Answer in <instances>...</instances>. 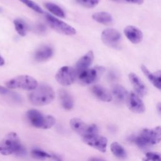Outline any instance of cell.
I'll list each match as a JSON object with an SVG mask.
<instances>
[{"instance_id":"24","label":"cell","mask_w":161,"mask_h":161,"mask_svg":"<svg viewBox=\"0 0 161 161\" xmlns=\"http://www.w3.org/2000/svg\"><path fill=\"white\" fill-rule=\"evenodd\" d=\"M111 150L113 155L119 158H125L126 153L123 147L118 142H113L111 145Z\"/></svg>"},{"instance_id":"27","label":"cell","mask_w":161,"mask_h":161,"mask_svg":"<svg viewBox=\"0 0 161 161\" xmlns=\"http://www.w3.org/2000/svg\"><path fill=\"white\" fill-rule=\"evenodd\" d=\"M31 154L33 158L37 159H45L48 158H51L52 155L48 154L47 152H45L41 150H33L31 152Z\"/></svg>"},{"instance_id":"7","label":"cell","mask_w":161,"mask_h":161,"mask_svg":"<svg viewBox=\"0 0 161 161\" xmlns=\"http://www.w3.org/2000/svg\"><path fill=\"white\" fill-rule=\"evenodd\" d=\"M45 18L49 26L60 33L69 36L74 35L76 33V30L74 27L55 18L50 14H45Z\"/></svg>"},{"instance_id":"30","label":"cell","mask_w":161,"mask_h":161,"mask_svg":"<svg viewBox=\"0 0 161 161\" xmlns=\"http://www.w3.org/2000/svg\"><path fill=\"white\" fill-rule=\"evenodd\" d=\"M124 1L133 3V4H141L143 3L144 0H123Z\"/></svg>"},{"instance_id":"34","label":"cell","mask_w":161,"mask_h":161,"mask_svg":"<svg viewBox=\"0 0 161 161\" xmlns=\"http://www.w3.org/2000/svg\"><path fill=\"white\" fill-rule=\"evenodd\" d=\"M113 1H116V2H121V1H123V0H111Z\"/></svg>"},{"instance_id":"9","label":"cell","mask_w":161,"mask_h":161,"mask_svg":"<svg viewBox=\"0 0 161 161\" xmlns=\"http://www.w3.org/2000/svg\"><path fill=\"white\" fill-rule=\"evenodd\" d=\"M77 76V74L74 68L70 66H63L57 72L55 79L59 84L68 86L75 82Z\"/></svg>"},{"instance_id":"23","label":"cell","mask_w":161,"mask_h":161,"mask_svg":"<svg viewBox=\"0 0 161 161\" xmlns=\"http://www.w3.org/2000/svg\"><path fill=\"white\" fill-rule=\"evenodd\" d=\"M14 28L16 32L21 36H25L28 31V26L26 22L20 18H16L13 21Z\"/></svg>"},{"instance_id":"8","label":"cell","mask_w":161,"mask_h":161,"mask_svg":"<svg viewBox=\"0 0 161 161\" xmlns=\"http://www.w3.org/2000/svg\"><path fill=\"white\" fill-rule=\"evenodd\" d=\"M70 125L72 129L82 138L89 135L98 133V128L96 125H88L79 118L71 119Z\"/></svg>"},{"instance_id":"3","label":"cell","mask_w":161,"mask_h":161,"mask_svg":"<svg viewBox=\"0 0 161 161\" xmlns=\"http://www.w3.org/2000/svg\"><path fill=\"white\" fill-rule=\"evenodd\" d=\"M161 140L160 127L145 128L133 138V142L140 147H146L158 143Z\"/></svg>"},{"instance_id":"33","label":"cell","mask_w":161,"mask_h":161,"mask_svg":"<svg viewBox=\"0 0 161 161\" xmlns=\"http://www.w3.org/2000/svg\"><path fill=\"white\" fill-rule=\"evenodd\" d=\"M160 108H161L160 103H158L157 104V109H158V111L159 114H160Z\"/></svg>"},{"instance_id":"26","label":"cell","mask_w":161,"mask_h":161,"mask_svg":"<svg viewBox=\"0 0 161 161\" xmlns=\"http://www.w3.org/2000/svg\"><path fill=\"white\" fill-rule=\"evenodd\" d=\"M75 1L85 8H92L99 4L100 0H75Z\"/></svg>"},{"instance_id":"31","label":"cell","mask_w":161,"mask_h":161,"mask_svg":"<svg viewBox=\"0 0 161 161\" xmlns=\"http://www.w3.org/2000/svg\"><path fill=\"white\" fill-rule=\"evenodd\" d=\"M88 161H105V160L98 157H91L89 159Z\"/></svg>"},{"instance_id":"16","label":"cell","mask_w":161,"mask_h":161,"mask_svg":"<svg viewBox=\"0 0 161 161\" xmlns=\"http://www.w3.org/2000/svg\"><path fill=\"white\" fill-rule=\"evenodd\" d=\"M53 55V49L50 45H43L38 48L34 53L35 61L41 62L50 59Z\"/></svg>"},{"instance_id":"32","label":"cell","mask_w":161,"mask_h":161,"mask_svg":"<svg viewBox=\"0 0 161 161\" xmlns=\"http://www.w3.org/2000/svg\"><path fill=\"white\" fill-rule=\"evenodd\" d=\"M5 64V61L4 59L0 55V66H3Z\"/></svg>"},{"instance_id":"10","label":"cell","mask_w":161,"mask_h":161,"mask_svg":"<svg viewBox=\"0 0 161 161\" xmlns=\"http://www.w3.org/2000/svg\"><path fill=\"white\" fill-rule=\"evenodd\" d=\"M101 39L106 46L110 48H116L119 45L121 35L116 29L106 28L102 31Z\"/></svg>"},{"instance_id":"6","label":"cell","mask_w":161,"mask_h":161,"mask_svg":"<svg viewBox=\"0 0 161 161\" xmlns=\"http://www.w3.org/2000/svg\"><path fill=\"white\" fill-rule=\"evenodd\" d=\"M105 71L103 66H96L89 68L77 75L79 82L84 86H87L96 82Z\"/></svg>"},{"instance_id":"14","label":"cell","mask_w":161,"mask_h":161,"mask_svg":"<svg viewBox=\"0 0 161 161\" xmlns=\"http://www.w3.org/2000/svg\"><path fill=\"white\" fill-rule=\"evenodd\" d=\"M128 79L135 91V93L140 97H143L147 92V89L144 82L133 72H130L128 74Z\"/></svg>"},{"instance_id":"20","label":"cell","mask_w":161,"mask_h":161,"mask_svg":"<svg viewBox=\"0 0 161 161\" xmlns=\"http://www.w3.org/2000/svg\"><path fill=\"white\" fill-rule=\"evenodd\" d=\"M111 92V95H113L115 99L119 103L126 101L129 93L123 86L119 84L113 85L112 87Z\"/></svg>"},{"instance_id":"19","label":"cell","mask_w":161,"mask_h":161,"mask_svg":"<svg viewBox=\"0 0 161 161\" xmlns=\"http://www.w3.org/2000/svg\"><path fill=\"white\" fill-rule=\"evenodd\" d=\"M58 96L62 107L67 110H70L74 106V99L71 94L65 89L58 91Z\"/></svg>"},{"instance_id":"29","label":"cell","mask_w":161,"mask_h":161,"mask_svg":"<svg viewBox=\"0 0 161 161\" xmlns=\"http://www.w3.org/2000/svg\"><path fill=\"white\" fill-rule=\"evenodd\" d=\"M9 93H10V91H9V89L8 88L0 86V94L1 95H7Z\"/></svg>"},{"instance_id":"12","label":"cell","mask_w":161,"mask_h":161,"mask_svg":"<svg viewBox=\"0 0 161 161\" xmlns=\"http://www.w3.org/2000/svg\"><path fill=\"white\" fill-rule=\"evenodd\" d=\"M128 108L130 111L135 113H143L145 110L144 103L135 92H131L128 93L126 100Z\"/></svg>"},{"instance_id":"11","label":"cell","mask_w":161,"mask_h":161,"mask_svg":"<svg viewBox=\"0 0 161 161\" xmlns=\"http://www.w3.org/2000/svg\"><path fill=\"white\" fill-rule=\"evenodd\" d=\"M82 138L86 144L98 150L99 151L102 152H105L106 151L108 140L106 138L100 136L98 133L89 135L82 137Z\"/></svg>"},{"instance_id":"28","label":"cell","mask_w":161,"mask_h":161,"mask_svg":"<svg viewBox=\"0 0 161 161\" xmlns=\"http://www.w3.org/2000/svg\"><path fill=\"white\" fill-rule=\"evenodd\" d=\"M146 161H161L160 155L155 152H147L146 153Z\"/></svg>"},{"instance_id":"17","label":"cell","mask_w":161,"mask_h":161,"mask_svg":"<svg viewBox=\"0 0 161 161\" xmlns=\"http://www.w3.org/2000/svg\"><path fill=\"white\" fill-rule=\"evenodd\" d=\"M91 91L93 95L100 101L109 102L112 100V95L111 92L101 85H94L91 87Z\"/></svg>"},{"instance_id":"18","label":"cell","mask_w":161,"mask_h":161,"mask_svg":"<svg viewBox=\"0 0 161 161\" xmlns=\"http://www.w3.org/2000/svg\"><path fill=\"white\" fill-rule=\"evenodd\" d=\"M140 69L143 74L147 77L148 80L153 85V86L160 90L161 89L160 71L158 70L155 72H152L144 65H142Z\"/></svg>"},{"instance_id":"25","label":"cell","mask_w":161,"mask_h":161,"mask_svg":"<svg viewBox=\"0 0 161 161\" xmlns=\"http://www.w3.org/2000/svg\"><path fill=\"white\" fill-rule=\"evenodd\" d=\"M19 1L22 3L25 4L26 6H28V8H30V9H31L32 10H33L34 11L38 13L42 14L44 13L42 8L38 4H36L35 2L33 1L32 0H19Z\"/></svg>"},{"instance_id":"1","label":"cell","mask_w":161,"mask_h":161,"mask_svg":"<svg viewBox=\"0 0 161 161\" xmlns=\"http://www.w3.org/2000/svg\"><path fill=\"white\" fill-rule=\"evenodd\" d=\"M0 153L3 155L14 153L21 156L26 154V150L21 145L18 135L14 132H9L0 142Z\"/></svg>"},{"instance_id":"35","label":"cell","mask_w":161,"mask_h":161,"mask_svg":"<svg viewBox=\"0 0 161 161\" xmlns=\"http://www.w3.org/2000/svg\"><path fill=\"white\" fill-rule=\"evenodd\" d=\"M0 11H1V9H0Z\"/></svg>"},{"instance_id":"5","label":"cell","mask_w":161,"mask_h":161,"mask_svg":"<svg viewBox=\"0 0 161 161\" xmlns=\"http://www.w3.org/2000/svg\"><path fill=\"white\" fill-rule=\"evenodd\" d=\"M6 86L9 89H21L26 91H33L38 86L37 80L28 75H21L11 79L6 82Z\"/></svg>"},{"instance_id":"22","label":"cell","mask_w":161,"mask_h":161,"mask_svg":"<svg viewBox=\"0 0 161 161\" xmlns=\"http://www.w3.org/2000/svg\"><path fill=\"white\" fill-rule=\"evenodd\" d=\"M44 6L46 8V9L48 11L52 13L53 15L62 18L65 17L64 11L57 4L51 2H47L45 3Z\"/></svg>"},{"instance_id":"21","label":"cell","mask_w":161,"mask_h":161,"mask_svg":"<svg viewBox=\"0 0 161 161\" xmlns=\"http://www.w3.org/2000/svg\"><path fill=\"white\" fill-rule=\"evenodd\" d=\"M92 18L96 22L104 25H109L113 21L111 14L105 11L96 12L94 13L92 15Z\"/></svg>"},{"instance_id":"15","label":"cell","mask_w":161,"mask_h":161,"mask_svg":"<svg viewBox=\"0 0 161 161\" xmlns=\"http://www.w3.org/2000/svg\"><path fill=\"white\" fill-rule=\"evenodd\" d=\"M124 33L128 40L134 44L139 43L142 41L143 33L136 26L129 25L125 28Z\"/></svg>"},{"instance_id":"13","label":"cell","mask_w":161,"mask_h":161,"mask_svg":"<svg viewBox=\"0 0 161 161\" xmlns=\"http://www.w3.org/2000/svg\"><path fill=\"white\" fill-rule=\"evenodd\" d=\"M94 52L89 50L78 60L75 67L77 75L89 68L94 60Z\"/></svg>"},{"instance_id":"4","label":"cell","mask_w":161,"mask_h":161,"mask_svg":"<svg viewBox=\"0 0 161 161\" xmlns=\"http://www.w3.org/2000/svg\"><path fill=\"white\" fill-rule=\"evenodd\" d=\"M26 117L30 123L35 128L48 129L56 122L55 119L50 115H45L36 109H30L26 113Z\"/></svg>"},{"instance_id":"2","label":"cell","mask_w":161,"mask_h":161,"mask_svg":"<svg viewBox=\"0 0 161 161\" xmlns=\"http://www.w3.org/2000/svg\"><path fill=\"white\" fill-rule=\"evenodd\" d=\"M30 101L35 106H44L50 104L55 97L53 89L47 84L38 86L29 94Z\"/></svg>"}]
</instances>
